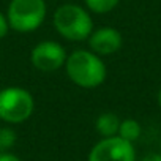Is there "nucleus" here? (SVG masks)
Wrapping results in <instances>:
<instances>
[{
	"label": "nucleus",
	"instance_id": "7ed1b4c3",
	"mask_svg": "<svg viewBox=\"0 0 161 161\" xmlns=\"http://www.w3.org/2000/svg\"><path fill=\"white\" fill-rule=\"evenodd\" d=\"M7 19L10 29L16 32H33L41 27L46 19V2L44 0H11L7 10Z\"/></svg>",
	"mask_w": 161,
	"mask_h": 161
},
{
	"label": "nucleus",
	"instance_id": "6e6552de",
	"mask_svg": "<svg viewBox=\"0 0 161 161\" xmlns=\"http://www.w3.org/2000/svg\"><path fill=\"white\" fill-rule=\"evenodd\" d=\"M97 131L104 136V137H111V136H117L119 133V126H120V120L114 112H104L97 119Z\"/></svg>",
	"mask_w": 161,
	"mask_h": 161
},
{
	"label": "nucleus",
	"instance_id": "2eb2a0df",
	"mask_svg": "<svg viewBox=\"0 0 161 161\" xmlns=\"http://www.w3.org/2000/svg\"><path fill=\"white\" fill-rule=\"evenodd\" d=\"M158 104H159V108H161V89H159V92H158Z\"/></svg>",
	"mask_w": 161,
	"mask_h": 161
},
{
	"label": "nucleus",
	"instance_id": "9b49d317",
	"mask_svg": "<svg viewBox=\"0 0 161 161\" xmlns=\"http://www.w3.org/2000/svg\"><path fill=\"white\" fill-rule=\"evenodd\" d=\"M16 142V133L11 128L0 130V148H10Z\"/></svg>",
	"mask_w": 161,
	"mask_h": 161
},
{
	"label": "nucleus",
	"instance_id": "ddd939ff",
	"mask_svg": "<svg viewBox=\"0 0 161 161\" xmlns=\"http://www.w3.org/2000/svg\"><path fill=\"white\" fill-rule=\"evenodd\" d=\"M0 161H21V159L11 153H0Z\"/></svg>",
	"mask_w": 161,
	"mask_h": 161
},
{
	"label": "nucleus",
	"instance_id": "f257e3e1",
	"mask_svg": "<svg viewBox=\"0 0 161 161\" xmlns=\"http://www.w3.org/2000/svg\"><path fill=\"white\" fill-rule=\"evenodd\" d=\"M65 69L68 77L82 89H97L100 87L108 74L106 65L93 51L79 49L71 52L66 57Z\"/></svg>",
	"mask_w": 161,
	"mask_h": 161
},
{
	"label": "nucleus",
	"instance_id": "f8f14e48",
	"mask_svg": "<svg viewBox=\"0 0 161 161\" xmlns=\"http://www.w3.org/2000/svg\"><path fill=\"white\" fill-rule=\"evenodd\" d=\"M8 30H10L8 19H7V16H5V14H2V13H0V40L7 36Z\"/></svg>",
	"mask_w": 161,
	"mask_h": 161
},
{
	"label": "nucleus",
	"instance_id": "9d476101",
	"mask_svg": "<svg viewBox=\"0 0 161 161\" xmlns=\"http://www.w3.org/2000/svg\"><path fill=\"white\" fill-rule=\"evenodd\" d=\"M84 2L90 11L98 13V14H106L117 7L120 0H84Z\"/></svg>",
	"mask_w": 161,
	"mask_h": 161
},
{
	"label": "nucleus",
	"instance_id": "0eeeda50",
	"mask_svg": "<svg viewBox=\"0 0 161 161\" xmlns=\"http://www.w3.org/2000/svg\"><path fill=\"white\" fill-rule=\"evenodd\" d=\"M87 40H89L90 51H93L98 55H111L117 52L123 43L122 33L114 27H101L92 32Z\"/></svg>",
	"mask_w": 161,
	"mask_h": 161
},
{
	"label": "nucleus",
	"instance_id": "39448f33",
	"mask_svg": "<svg viewBox=\"0 0 161 161\" xmlns=\"http://www.w3.org/2000/svg\"><path fill=\"white\" fill-rule=\"evenodd\" d=\"M89 161H136L133 142L120 136L104 137L92 148Z\"/></svg>",
	"mask_w": 161,
	"mask_h": 161
},
{
	"label": "nucleus",
	"instance_id": "20e7f679",
	"mask_svg": "<svg viewBox=\"0 0 161 161\" xmlns=\"http://www.w3.org/2000/svg\"><path fill=\"white\" fill-rule=\"evenodd\" d=\"M35 108L30 92L21 87H7L0 90V119L8 123L25 122Z\"/></svg>",
	"mask_w": 161,
	"mask_h": 161
},
{
	"label": "nucleus",
	"instance_id": "4468645a",
	"mask_svg": "<svg viewBox=\"0 0 161 161\" xmlns=\"http://www.w3.org/2000/svg\"><path fill=\"white\" fill-rule=\"evenodd\" d=\"M141 161H161V155H156V153H153V155H148V156H145L144 159H141Z\"/></svg>",
	"mask_w": 161,
	"mask_h": 161
},
{
	"label": "nucleus",
	"instance_id": "423d86ee",
	"mask_svg": "<svg viewBox=\"0 0 161 161\" xmlns=\"http://www.w3.org/2000/svg\"><path fill=\"white\" fill-rule=\"evenodd\" d=\"M32 65L43 73L57 71L66 62V52L63 46L57 41H41L38 43L30 54Z\"/></svg>",
	"mask_w": 161,
	"mask_h": 161
},
{
	"label": "nucleus",
	"instance_id": "1a4fd4ad",
	"mask_svg": "<svg viewBox=\"0 0 161 161\" xmlns=\"http://www.w3.org/2000/svg\"><path fill=\"white\" fill-rule=\"evenodd\" d=\"M120 137H123L125 141H130V142H134L139 136H141V125L133 120V119H126V120H122L120 122V126H119V133H117Z\"/></svg>",
	"mask_w": 161,
	"mask_h": 161
},
{
	"label": "nucleus",
	"instance_id": "f03ea898",
	"mask_svg": "<svg viewBox=\"0 0 161 161\" xmlns=\"http://www.w3.org/2000/svg\"><path fill=\"white\" fill-rule=\"evenodd\" d=\"M55 30L69 41H84L93 32V22L87 10L82 7L66 3L54 13Z\"/></svg>",
	"mask_w": 161,
	"mask_h": 161
}]
</instances>
